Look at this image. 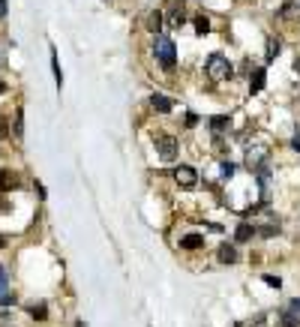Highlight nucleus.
Segmentation results:
<instances>
[{
	"mask_svg": "<svg viewBox=\"0 0 300 327\" xmlns=\"http://www.w3.org/2000/svg\"><path fill=\"white\" fill-rule=\"evenodd\" d=\"M291 309H297V312H300V300H291Z\"/></svg>",
	"mask_w": 300,
	"mask_h": 327,
	"instance_id": "29",
	"label": "nucleus"
},
{
	"mask_svg": "<svg viewBox=\"0 0 300 327\" xmlns=\"http://www.w3.org/2000/svg\"><path fill=\"white\" fill-rule=\"evenodd\" d=\"M183 21H186V15H183V6L171 3V12H168V24H171V27H180Z\"/></svg>",
	"mask_w": 300,
	"mask_h": 327,
	"instance_id": "12",
	"label": "nucleus"
},
{
	"mask_svg": "<svg viewBox=\"0 0 300 327\" xmlns=\"http://www.w3.org/2000/svg\"><path fill=\"white\" fill-rule=\"evenodd\" d=\"M174 180L183 186V190H195V186H198V171H195L192 165H177Z\"/></svg>",
	"mask_w": 300,
	"mask_h": 327,
	"instance_id": "4",
	"label": "nucleus"
},
{
	"mask_svg": "<svg viewBox=\"0 0 300 327\" xmlns=\"http://www.w3.org/2000/svg\"><path fill=\"white\" fill-rule=\"evenodd\" d=\"M6 135H9V126H6V121H3V117H0V141H3Z\"/></svg>",
	"mask_w": 300,
	"mask_h": 327,
	"instance_id": "25",
	"label": "nucleus"
},
{
	"mask_svg": "<svg viewBox=\"0 0 300 327\" xmlns=\"http://www.w3.org/2000/svg\"><path fill=\"white\" fill-rule=\"evenodd\" d=\"M0 303H3V306H12V303H15V294H3Z\"/></svg>",
	"mask_w": 300,
	"mask_h": 327,
	"instance_id": "23",
	"label": "nucleus"
},
{
	"mask_svg": "<svg viewBox=\"0 0 300 327\" xmlns=\"http://www.w3.org/2000/svg\"><path fill=\"white\" fill-rule=\"evenodd\" d=\"M159 27H162V12H150V18H147V30L159 36Z\"/></svg>",
	"mask_w": 300,
	"mask_h": 327,
	"instance_id": "16",
	"label": "nucleus"
},
{
	"mask_svg": "<svg viewBox=\"0 0 300 327\" xmlns=\"http://www.w3.org/2000/svg\"><path fill=\"white\" fill-rule=\"evenodd\" d=\"M264 81H267V72L261 66L252 69V75H249V93H261L264 90Z\"/></svg>",
	"mask_w": 300,
	"mask_h": 327,
	"instance_id": "7",
	"label": "nucleus"
},
{
	"mask_svg": "<svg viewBox=\"0 0 300 327\" xmlns=\"http://www.w3.org/2000/svg\"><path fill=\"white\" fill-rule=\"evenodd\" d=\"M291 147H294V150H300V132L294 138H291Z\"/></svg>",
	"mask_w": 300,
	"mask_h": 327,
	"instance_id": "26",
	"label": "nucleus"
},
{
	"mask_svg": "<svg viewBox=\"0 0 300 327\" xmlns=\"http://www.w3.org/2000/svg\"><path fill=\"white\" fill-rule=\"evenodd\" d=\"M195 30L204 36L207 30H210V18H207V15H198V18H195Z\"/></svg>",
	"mask_w": 300,
	"mask_h": 327,
	"instance_id": "19",
	"label": "nucleus"
},
{
	"mask_svg": "<svg viewBox=\"0 0 300 327\" xmlns=\"http://www.w3.org/2000/svg\"><path fill=\"white\" fill-rule=\"evenodd\" d=\"M219 171H222V177H231V174H234V165H231V162H222Z\"/></svg>",
	"mask_w": 300,
	"mask_h": 327,
	"instance_id": "22",
	"label": "nucleus"
},
{
	"mask_svg": "<svg viewBox=\"0 0 300 327\" xmlns=\"http://www.w3.org/2000/svg\"><path fill=\"white\" fill-rule=\"evenodd\" d=\"M21 135H24V111L18 108L15 111V138H21Z\"/></svg>",
	"mask_w": 300,
	"mask_h": 327,
	"instance_id": "20",
	"label": "nucleus"
},
{
	"mask_svg": "<svg viewBox=\"0 0 300 327\" xmlns=\"http://www.w3.org/2000/svg\"><path fill=\"white\" fill-rule=\"evenodd\" d=\"M279 321H283V327H300V312L288 306V309L279 312Z\"/></svg>",
	"mask_w": 300,
	"mask_h": 327,
	"instance_id": "8",
	"label": "nucleus"
},
{
	"mask_svg": "<svg viewBox=\"0 0 300 327\" xmlns=\"http://www.w3.org/2000/svg\"><path fill=\"white\" fill-rule=\"evenodd\" d=\"M153 54H156V60L165 69H174V63H177L174 39H168V36H156V39H153Z\"/></svg>",
	"mask_w": 300,
	"mask_h": 327,
	"instance_id": "1",
	"label": "nucleus"
},
{
	"mask_svg": "<svg viewBox=\"0 0 300 327\" xmlns=\"http://www.w3.org/2000/svg\"><path fill=\"white\" fill-rule=\"evenodd\" d=\"M6 15V0H0V18Z\"/></svg>",
	"mask_w": 300,
	"mask_h": 327,
	"instance_id": "27",
	"label": "nucleus"
},
{
	"mask_svg": "<svg viewBox=\"0 0 300 327\" xmlns=\"http://www.w3.org/2000/svg\"><path fill=\"white\" fill-rule=\"evenodd\" d=\"M255 231H258L255 225H249V222H240V225H237V231H234V237H237V240H249V237H252Z\"/></svg>",
	"mask_w": 300,
	"mask_h": 327,
	"instance_id": "14",
	"label": "nucleus"
},
{
	"mask_svg": "<svg viewBox=\"0 0 300 327\" xmlns=\"http://www.w3.org/2000/svg\"><path fill=\"white\" fill-rule=\"evenodd\" d=\"M51 69H54V81L57 87H63V72H60V60H57V51L51 48Z\"/></svg>",
	"mask_w": 300,
	"mask_h": 327,
	"instance_id": "17",
	"label": "nucleus"
},
{
	"mask_svg": "<svg viewBox=\"0 0 300 327\" xmlns=\"http://www.w3.org/2000/svg\"><path fill=\"white\" fill-rule=\"evenodd\" d=\"M204 72L210 75L213 81H225V78H231V72H234V69H231V63L222 57V54H210V57H207V63H204Z\"/></svg>",
	"mask_w": 300,
	"mask_h": 327,
	"instance_id": "2",
	"label": "nucleus"
},
{
	"mask_svg": "<svg viewBox=\"0 0 300 327\" xmlns=\"http://www.w3.org/2000/svg\"><path fill=\"white\" fill-rule=\"evenodd\" d=\"M3 291H6V270L0 267V297H3Z\"/></svg>",
	"mask_w": 300,
	"mask_h": 327,
	"instance_id": "24",
	"label": "nucleus"
},
{
	"mask_svg": "<svg viewBox=\"0 0 300 327\" xmlns=\"http://www.w3.org/2000/svg\"><path fill=\"white\" fill-rule=\"evenodd\" d=\"M222 129H228V117L225 114H219V117H210V132H222Z\"/></svg>",
	"mask_w": 300,
	"mask_h": 327,
	"instance_id": "15",
	"label": "nucleus"
},
{
	"mask_svg": "<svg viewBox=\"0 0 300 327\" xmlns=\"http://www.w3.org/2000/svg\"><path fill=\"white\" fill-rule=\"evenodd\" d=\"M264 282L270 285V288H279V285H283V279H279V276H273V273H267V276H264Z\"/></svg>",
	"mask_w": 300,
	"mask_h": 327,
	"instance_id": "21",
	"label": "nucleus"
},
{
	"mask_svg": "<svg viewBox=\"0 0 300 327\" xmlns=\"http://www.w3.org/2000/svg\"><path fill=\"white\" fill-rule=\"evenodd\" d=\"M153 144H156L159 159H162V162L177 159V141H174V135H168V132H156V135H153Z\"/></svg>",
	"mask_w": 300,
	"mask_h": 327,
	"instance_id": "3",
	"label": "nucleus"
},
{
	"mask_svg": "<svg viewBox=\"0 0 300 327\" xmlns=\"http://www.w3.org/2000/svg\"><path fill=\"white\" fill-rule=\"evenodd\" d=\"M264 159H267V144H255V147H249V153H246L249 168H261Z\"/></svg>",
	"mask_w": 300,
	"mask_h": 327,
	"instance_id": "5",
	"label": "nucleus"
},
{
	"mask_svg": "<svg viewBox=\"0 0 300 327\" xmlns=\"http://www.w3.org/2000/svg\"><path fill=\"white\" fill-rule=\"evenodd\" d=\"M180 246H183V249H201V246H204V234H186V237L180 240Z\"/></svg>",
	"mask_w": 300,
	"mask_h": 327,
	"instance_id": "11",
	"label": "nucleus"
},
{
	"mask_svg": "<svg viewBox=\"0 0 300 327\" xmlns=\"http://www.w3.org/2000/svg\"><path fill=\"white\" fill-rule=\"evenodd\" d=\"M237 259H240V255H237V249H234L231 243H222V246H219V261H222V264H234Z\"/></svg>",
	"mask_w": 300,
	"mask_h": 327,
	"instance_id": "9",
	"label": "nucleus"
},
{
	"mask_svg": "<svg viewBox=\"0 0 300 327\" xmlns=\"http://www.w3.org/2000/svg\"><path fill=\"white\" fill-rule=\"evenodd\" d=\"M27 312H30L33 318H39V321H42V318L48 315V309H45V303H30V306H27Z\"/></svg>",
	"mask_w": 300,
	"mask_h": 327,
	"instance_id": "18",
	"label": "nucleus"
},
{
	"mask_svg": "<svg viewBox=\"0 0 300 327\" xmlns=\"http://www.w3.org/2000/svg\"><path fill=\"white\" fill-rule=\"evenodd\" d=\"M0 93H6V81H0Z\"/></svg>",
	"mask_w": 300,
	"mask_h": 327,
	"instance_id": "30",
	"label": "nucleus"
},
{
	"mask_svg": "<svg viewBox=\"0 0 300 327\" xmlns=\"http://www.w3.org/2000/svg\"><path fill=\"white\" fill-rule=\"evenodd\" d=\"M279 51H283V42H279L276 36H270V39H267V51H264L267 63H270V60H276V57H279Z\"/></svg>",
	"mask_w": 300,
	"mask_h": 327,
	"instance_id": "10",
	"label": "nucleus"
},
{
	"mask_svg": "<svg viewBox=\"0 0 300 327\" xmlns=\"http://www.w3.org/2000/svg\"><path fill=\"white\" fill-rule=\"evenodd\" d=\"M294 72L300 75V54H297V60H294Z\"/></svg>",
	"mask_w": 300,
	"mask_h": 327,
	"instance_id": "28",
	"label": "nucleus"
},
{
	"mask_svg": "<svg viewBox=\"0 0 300 327\" xmlns=\"http://www.w3.org/2000/svg\"><path fill=\"white\" fill-rule=\"evenodd\" d=\"M150 108H153L156 114H168V111L174 108V102H171L168 96H162V93H153V96H150Z\"/></svg>",
	"mask_w": 300,
	"mask_h": 327,
	"instance_id": "6",
	"label": "nucleus"
},
{
	"mask_svg": "<svg viewBox=\"0 0 300 327\" xmlns=\"http://www.w3.org/2000/svg\"><path fill=\"white\" fill-rule=\"evenodd\" d=\"M15 186H18L15 171H0V190H15Z\"/></svg>",
	"mask_w": 300,
	"mask_h": 327,
	"instance_id": "13",
	"label": "nucleus"
}]
</instances>
